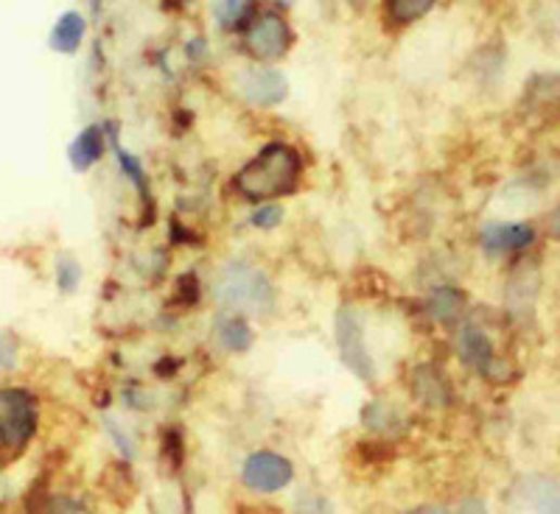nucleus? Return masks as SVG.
Here are the masks:
<instances>
[{
	"instance_id": "f257e3e1",
	"label": "nucleus",
	"mask_w": 560,
	"mask_h": 514,
	"mask_svg": "<svg viewBox=\"0 0 560 514\" xmlns=\"http://www.w3.org/2000/svg\"><path fill=\"white\" fill-rule=\"evenodd\" d=\"M303 171L301 154L287 143H269L255 159H250L236 177V188L247 198L289 196L297 188Z\"/></svg>"
},
{
	"instance_id": "f03ea898",
	"label": "nucleus",
	"mask_w": 560,
	"mask_h": 514,
	"mask_svg": "<svg viewBox=\"0 0 560 514\" xmlns=\"http://www.w3.org/2000/svg\"><path fill=\"white\" fill-rule=\"evenodd\" d=\"M214 294L225 308L239 313H269L275 305V288L269 278L247 264L227 266L216 280Z\"/></svg>"
},
{
	"instance_id": "7ed1b4c3",
	"label": "nucleus",
	"mask_w": 560,
	"mask_h": 514,
	"mask_svg": "<svg viewBox=\"0 0 560 514\" xmlns=\"http://www.w3.org/2000/svg\"><path fill=\"white\" fill-rule=\"evenodd\" d=\"M37 431V402L26 389L0 391V445L21 450Z\"/></svg>"
},
{
	"instance_id": "20e7f679",
	"label": "nucleus",
	"mask_w": 560,
	"mask_h": 514,
	"mask_svg": "<svg viewBox=\"0 0 560 514\" xmlns=\"http://www.w3.org/2000/svg\"><path fill=\"white\" fill-rule=\"evenodd\" d=\"M336 344H340L342 361H345L347 370L354 372L356 377H361V381H373V358H370V350H367L365 330H361L354 310H340V317H336Z\"/></svg>"
},
{
	"instance_id": "39448f33",
	"label": "nucleus",
	"mask_w": 560,
	"mask_h": 514,
	"mask_svg": "<svg viewBox=\"0 0 560 514\" xmlns=\"http://www.w3.org/2000/svg\"><path fill=\"white\" fill-rule=\"evenodd\" d=\"M241 478L253 492H278V489L289 487L294 478V467L289 459L269 450H258L244 462Z\"/></svg>"
},
{
	"instance_id": "423d86ee",
	"label": "nucleus",
	"mask_w": 560,
	"mask_h": 514,
	"mask_svg": "<svg viewBox=\"0 0 560 514\" xmlns=\"http://www.w3.org/2000/svg\"><path fill=\"white\" fill-rule=\"evenodd\" d=\"M289 46H292V31H289L287 21L278 17V14H260L258 21L250 26L247 48L255 60H280L289 51Z\"/></svg>"
},
{
	"instance_id": "0eeeda50",
	"label": "nucleus",
	"mask_w": 560,
	"mask_h": 514,
	"mask_svg": "<svg viewBox=\"0 0 560 514\" xmlns=\"http://www.w3.org/2000/svg\"><path fill=\"white\" fill-rule=\"evenodd\" d=\"M241 95L253 106H275L287 99V76L278 70H244L239 79Z\"/></svg>"
},
{
	"instance_id": "6e6552de",
	"label": "nucleus",
	"mask_w": 560,
	"mask_h": 514,
	"mask_svg": "<svg viewBox=\"0 0 560 514\" xmlns=\"http://www.w3.org/2000/svg\"><path fill=\"white\" fill-rule=\"evenodd\" d=\"M533 227L527 224H491L482 230V244L491 252H519L533 244Z\"/></svg>"
},
{
	"instance_id": "1a4fd4ad",
	"label": "nucleus",
	"mask_w": 560,
	"mask_h": 514,
	"mask_svg": "<svg viewBox=\"0 0 560 514\" xmlns=\"http://www.w3.org/2000/svg\"><path fill=\"white\" fill-rule=\"evenodd\" d=\"M460 356L468 367H474L480 375H487L494 367V347L487 342V336L480 327L468 324L460 333Z\"/></svg>"
},
{
	"instance_id": "9d476101",
	"label": "nucleus",
	"mask_w": 560,
	"mask_h": 514,
	"mask_svg": "<svg viewBox=\"0 0 560 514\" xmlns=\"http://www.w3.org/2000/svg\"><path fill=\"white\" fill-rule=\"evenodd\" d=\"M104 154V132L101 126H87L85 132L74 140L71 145V163L76 171H87L90 165H96Z\"/></svg>"
},
{
	"instance_id": "9b49d317",
	"label": "nucleus",
	"mask_w": 560,
	"mask_h": 514,
	"mask_svg": "<svg viewBox=\"0 0 560 514\" xmlns=\"http://www.w3.org/2000/svg\"><path fill=\"white\" fill-rule=\"evenodd\" d=\"M85 17L79 12H65L51 31V48L60 53H76L85 40Z\"/></svg>"
},
{
	"instance_id": "f8f14e48",
	"label": "nucleus",
	"mask_w": 560,
	"mask_h": 514,
	"mask_svg": "<svg viewBox=\"0 0 560 514\" xmlns=\"http://www.w3.org/2000/svg\"><path fill=\"white\" fill-rule=\"evenodd\" d=\"M524 498L535 514H558V484L547 475H533L524 481Z\"/></svg>"
},
{
	"instance_id": "ddd939ff",
	"label": "nucleus",
	"mask_w": 560,
	"mask_h": 514,
	"mask_svg": "<svg viewBox=\"0 0 560 514\" xmlns=\"http://www.w3.org/2000/svg\"><path fill=\"white\" fill-rule=\"evenodd\" d=\"M462 310V294L451 285H443L432 294L429 299V313H432L434 322H454V319L460 317Z\"/></svg>"
},
{
	"instance_id": "4468645a",
	"label": "nucleus",
	"mask_w": 560,
	"mask_h": 514,
	"mask_svg": "<svg viewBox=\"0 0 560 514\" xmlns=\"http://www.w3.org/2000/svg\"><path fill=\"white\" fill-rule=\"evenodd\" d=\"M219 342L225 350L230 352H244L253 347V330L247 327L244 319L227 317L219 322Z\"/></svg>"
},
{
	"instance_id": "2eb2a0df",
	"label": "nucleus",
	"mask_w": 560,
	"mask_h": 514,
	"mask_svg": "<svg viewBox=\"0 0 560 514\" xmlns=\"http://www.w3.org/2000/svg\"><path fill=\"white\" fill-rule=\"evenodd\" d=\"M412 386H415V391H418L420 400H427L429 406H446V402H448L446 383L441 381V375H437V372L429 370V367H423V370L415 372Z\"/></svg>"
},
{
	"instance_id": "dca6fc26",
	"label": "nucleus",
	"mask_w": 560,
	"mask_h": 514,
	"mask_svg": "<svg viewBox=\"0 0 560 514\" xmlns=\"http://www.w3.org/2000/svg\"><path fill=\"white\" fill-rule=\"evenodd\" d=\"M365 425L379 434H395L400 431V416L390 409L387 402H373L365 409Z\"/></svg>"
},
{
	"instance_id": "f3484780",
	"label": "nucleus",
	"mask_w": 560,
	"mask_h": 514,
	"mask_svg": "<svg viewBox=\"0 0 560 514\" xmlns=\"http://www.w3.org/2000/svg\"><path fill=\"white\" fill-rule=\"evenodd\" d=\"M434 0H390V14L395 23H415L432 12Z\"/></svg>"
},
{
	"instance_id": "a211bd4d",
	"label": "nucleus",
	"mask_w": 560,
	"mask_h": 514,
	"mask_svg": "<svg viewBox=\"0 0 560 514\" xmlns=\"http://www.w3.org/2000/svg\"><path fill=\"white\" fill-rule=\"evenodd\" d=\"M247 7H250V0H216V7H214L216 21H219L225 28L236 26V23L244 17Z\"/></svg>"
},
{
	"instance_id": "6ab92c4d",
	"label": "nucleus",
	"mask_w": 560,
	"mask_h": 514,
	"mask_svg": "<svg viewBox=\"0 0 560 514\" xmlns=\"http://www.w3.org/2000/svg\"><path fill=\"white\" fill-rule=\"evenodd\" d=\"M280 221H283V210L275 205H264L253 213V224L260 227V230H275Z\"/></svg>"
},
{
	"instance_id": "aec40b11",
	"label": "nucleus",
	"mask_w": 560,
	"mask_h": 514,
	"mask_svg": "<svg viewBox=\"0 0 560 514\" xmlns=\"http://www.w3.org/2000/svg\"><path fill=\"white\" fill-rule=\"evenodd\" d=\"M79 278H81L79 266L71 264V260H62L60 269H56V280H60L62 288H65V291H74L76 283H79Z\"/></svg>"
},
{
	"instance_id": "412c9836",
	"label": "nucleus",
	"mask_w": 560,
	"mask_h": 514,
	"mask_svg": "<svg viewBox=\"0 0 560 514\" xmlns=\"http://www.w3.org/2000/svg\"><path fill=\"white\" fill-rule=\"evenodd\" d=\"M460 514H491V512H487V506L480 501V498H468V501L460 506Z\"/></svg>"
},
{
	"instance_id": "4be33fe9",
	"label": "nucleus",
	"mask_w": 560,
	"mask_h": 514,
	"mask_svg": "<svg viewBox=\"0 0 560 514\" xmlns=\"http://www.w3.org/2000/svg\"><path fill=\"white\" fill-rule=\"evenodd\" d=\"M14 363V352L9 350V347H0V370H7V367H12Z\"/></svg>"
},
{
	"instance_id": "5701e85b",
	"label": "nucleus",
	"mask_w": 560,
	"mask_h": 514,
	"mask_svg": "<svg viewBox=\"0 0 560 514\" xmlns=\"http://www.w3.org/2000/svg\"><path fill=\"white\" fill-rule=\"evenodd\" d=\"M409 514H448V512L443 506H420V509H415V512H409Z\"/></svg>"
},
{
	"instance_id": "b1692460",
	"label": "nucleus",
	"mask_w": 560,
	"mask_h": 514,
	"mask_svg": "<svg viewBox=\"0 0 560 514\" xmlns=\"http://www.w3.org/2000/svg\"><path fill=\"white\" fill-rule=\"evenodd\" d=\"M283 3H292V0H283Z\"/></svg>"
}]
</instances>
